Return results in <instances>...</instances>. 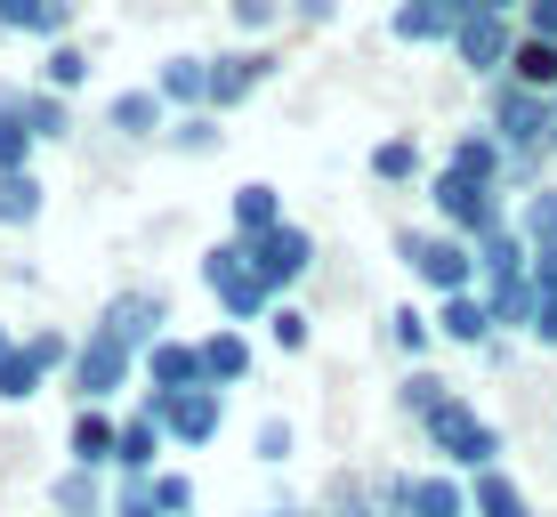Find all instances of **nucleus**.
Returning <instances> with one entry per match:
<instances>
[{
	"label": "nucleus",
	"mask_w": 557,
	"mask_h": 517,
	"mask_svg": "<svg viewBox=\"0 0 557 517\" xmlns=\"http://www.w3.org/2000/svg\"><path fill=\"white\" fill-rule=\"evenodd\" d=\"M202 292L219 299V316L235 323V332H251V323H267V316L283 308V299L259 283L251 243H210V251H202Z\"/></svg>",
	"instance_id": "obj_1"
},
{
	"label": "nucleus",
	"mask_w": 557,
	"mask_h": 517,
	"mask_svg": "<svg viewBox=\"0 0 557 517\" xmlns=\"http://www.w3.org/2000/svg\"><path fill=\"white\" fill-rule=\"evenodd\" d=\"M420 436H429L436 469H453V477H485V469H502V453H509V445H502V429H493V420L476 413L469 396H453V405L436 413Z\"/></svg>",
	"instance_id": "obj_2"
},
{
	"label": "nucleus",
	"mask_w": 557,
	"mask_h": 517,
	"mask_svg": "<svg viewBox=\"0 0 557 517\" xmlns=\"http://www.w3.org/2000/svg\"><path fill=\"white\" fill-rule=\"evenodd\" d=\"M396 259H405L412 283H429L436 299L476 292V243L445 235V226H405V235H396Z\"/></svg>",
	"instance_id": "obj_3"
},
{
	"label": "nucleus",
	"mask_w": 557,
	"mask_h": 517,
	"mask_svg": "<svg viewBox=\"0 0 557 517\" xmlns=\"http://www.w3.org/2000/svg\"><path fill=\"white\" fill-rule=\"evenodd\" d=\"M429 202H436V226L460 235V243H485V235H502V226H509L502 186H476V179H460V170H436V179H429Z\"/></svg>",
	"instance_id": "obj_4"
},
{
	"label": "nucleus",
	"mask_w": 557,
	"mask_h": 517,
	"mask_svg": "<svg viewBox=\"0 0 557 517\" xmlns=\"http://www.w3.org/2000/svg\"><path fill=\"white\" fill-rule=\"evenodd\" d=\"M138 405L162 420L170 453H202V445H219V436H226V396H219V389H178V396L138 389Z\"/></svg>",
	"instance_id": "obj_5"
},
{
	"label": "nucleus",
	"mask_w": 557,
	"mask_h": 517,
	"mask_svg": "<svg viewBox=\"0 0 557 517\" xmlns=\"http://www.w3.org/2000/svg\"><path fill=\"white\" fill-rule=\"evenodd\" d=\"M380 485V517H469V477L453 469H388Z\"/></svg>",
	"instance_id": "obj_6"
},
{
	"label": "nucleus",
	"mask_w": 557,
	"mask_h": 517,
	"mask_svg": "<svg viewBox=\"0 0 557 517\" xmlns=\"http://www.w3.org/2000/svg\"><path fill=\"white\" fill-rule=\"evenodd\" d=\"M65 389L82 396V405H113L122 389H138V348H122L113 332H98V323H89V332H82V348H73Z\"/></svg>",
	"instance_id": "obj_7"
},
{
	"label": "nucleus",
	"mask_w": 557,
	"mask_h": 517,
	"mask_svg": "<svg viewBox=\"0 0 557 517\" xmlns=\"http://www.w3.org/2000/svg\"><path fill=\"white\" fill-rule=\"evenodd\" d=\"M542 122H549V98L502 73V82H493V106H485V130L509 146V155H542ZM542 162H549V155H542Z\"/></svg>",
	"instance_id": "obj_8"
},
{
	"label": "nucleus",
	"mask_w": 557,
	"mask_h": 517,
	"mask_svg": "<svg viewBox=\"0 0 557 517\" xmlns=\"http://www.w3.org/2000/svg\"><path fill=\"white\" fill-rule=\"evenodd\" d=\"M235 243H243V235H235ZM251 267H259V283H267L275 299H283V292H299V283L315 275V235L283 219L275 235H259V243H251Z\"/></svg>",
	"instance_id": "obj_9"
},
{
	"label": "nucleus",
	"mask_w": 557,
	"mask_h": 517,
	"mask_svg": "<svg viewBox=\"0 0 557 517\" xmlns=\"http://www.w3.org/2000/svg\"><path fill=\"white\" fill-rule=\"evenodd\" d=\"M98 332H113L122 348H138V356H146L153 340L170 332V299H162V292H113L106 308H98Z\"/></svg>",
	"instance_id": "obj_10"
},
{
	"label": "nucleus",
	"mask_w": 557,
	"mask_h": 517,
	"mask_svg": "<svg viewBox=\"0 0 557 517\" xmlns=\"http://www.w3.org/2000/svg\"><path fill=\"white\" fill-rule=\"evenodd\" d=\"M138 389H162V396H178V389H202V340H186V332H162L153 348L138 356Z\"/></svg>",
	"instance_id": "obj_11"
},
{
	"label": "nucleus",
	"mask_w": 557,
	"mask_h": 517,
	"mask_svg": "<svg viewBox=\"0 0 557 517\" xmlns=\"http://www.w3.org/2000/svg\"><path fill=\"white\" fill-rule=\"evenodd\" d=\"M153 469H170V436H162V420H153L146 405H129L122 413V445H113V477L146 485Z\"/></svg>",
	"instance_id": "obj_12"
},
{
	"label": "nucleus",
	"mask_w": 557,
	"mask_h": 517,
	"mask_svg": "<svg viewBox=\"0 0 557 517\" xmlns=\"http://www.w3.org/2000/svg\"><path fill=\"white\" fill-rule=\"evenodd\" d=\"M509 49H517L509 16H460V25H453V57L469 73H485V82H502V73H509Z\"/></svg>",
	"instance_id": "obj_13"
},
{
	"label": "nucleus",
	"mask_w": 557,
	"mask_h": 517,
	"mask_svg": "<svg viewBox=\"0 0 557 517\" xmlns=\"http://www.w3.org/2000/svg\"><path fill=\"white\" fill-rule=\"evenodd\" d=\"M113 445H122V413L113 405H82L73 413V429H65V461L73 469H106L113 477Z\"/></svg>",
	"instance_id": "obj_14"
},
{
	"label": "nucleus",
	"mask_w": 557,
	"mask_h": 517,
	"mask_svg": "<svg viewBox=\"0 0 557 517\" xmlns=\"http://www.w3.org/2000/svg\"><path fill=\"white\" fill-rule=\"evenodd\" d=\"M436 340H453V348H493L502 340V323H493L485 308V292H453V299H436Z\"/></svg>",
	"instance_id": "obj_15"
},
{
	"label": "nucleus",
	"mask_w": 557,
	"mask_h": 517,
	"mask_svg": "<svg viewBox=\"0 0 557 517\" xmlns=\"http://www.w3.org/2000/svg\"><path fill=\"white\" fill-rule=\"evenodd\" d=\"M275 73V57L267 49H235V57H210V113H235L251 89Z\"/></svg>",
	"instance_id": "obj_16"
},
{
	"label": "nucleus",
	"mask_w": 557,
	"mask_h": 517,
	"mask_svg": "<svg viewBox=\"0 0 557 517\" xmlns=\"http://www.w3.org/2000/svg\"><path fill=\"white\" fill-rule=\"evenodd\" d=\"M113 509V477L106 469H57L49 477V517H106Z\"/></svg>",
	"instance_id": "obj_17"
},
{
	"label": "nucleus",
	"mask_w": 557,
	"mask_h": 517,
	"mask_svg": "<svg viewBox=\"0 0 557 517\" xmlns=\"http://www.w3.org/2000/svg\"><path fill=\"white\" fill-rule=\"evenodd\" d=\"M153 98L178 113H210V57H162L153 65Z\"/></svg>",
	"instance_id": "obj_18"
},
{
	"label": "nucleus",
	"mask_w": 557,
	"mask_h": 517,
	"mask_svg": "<svg viewBox=\"0 0 557 517\" xmlns=\"http://www.w3.org/2000/svg\"><path fill=\"white\" fill-rule=\"evenodd\" d=\"M251 380V332H235V323H219V332L202 340V389H243Z\"/></svg>",
	"instance_id": "obj_19"
},
{
	"label": "nucleus",
	"mask_w": 557,
	"mask_h": 517,
	"mask_svg": "<svg viewBox=\"0 0 557 517\" xmlns=\"http://www.w3.org/2000/svg\"><path fill=\"white\" fill-rule=\"evenodd\" d=\"M445 170H460V179H476V186H509V146L493 138V130H469V138L445 146Z\"/></svg>",
	"instance_id": "obj_20"
},
{
	"label": "nucleus",
	"mask_w": 557,
	"mask_h": 517,
	"mask_svg": "<svg viewBox=\"0 0 557 517\" xmlns=\"http://www.w3.org/2000/svg\"><path fill=\"white\" fill-rule=\"evenodd\" d=\"M517 275H533V243L517 235V226L476 243V292H485V283H517Z\"/></svg>",
	"instance_id": "obj_21"
},
{
	"label": "nucleus",
	"mask_w": 557,
	"mask_h": 517,
	"mask_svg": "<svg viewBox=\"0 0 557 517\" xmlns=\"http://www.w3.org/2000/svg\"><path fill=\"white\" fill-rule=\"evenodd\" d=\"M226 219H235L243 243H259V235H275V226H283V195H275L267 179H251V186H235V195H226Z\"/></svg>",
	"instance_id": "obj_22"
},
{
	"label": "nucleus",
	"mask_w": 557,
	"mask_h": 517,
	"mask_svg": "<svg viewBox=\"0 0 557 517\" xmlns=\"http://www.w3.org/2000/svg\"><path fill=\"white\" fill-rule=\"evenodd\" d=\"M453 25H460V16L445 9V0H396V41H405V49H429V41H445L453 49Z\"/></svg>",
	"instance_id": "obj_23"
},
{
	"label": "nucleus",
	"mask_w": 557,
	"mask_h": 517,
	"mask_svg": "<svg viewBox=\"0 0 557 517\" xmlns=\"http://www.w3.org/2000/svg\"><path fill=\"white\" fill-rule=\"evenodd\" d=\"M445 405H453V380H445V372H429V364H412V372L396 380V413H405L412 429H429V420L445 413Z\"/></svg>",
	"instance_id": "obj_24"
},
{
	"label": "nucleus",
	"mask_w": 557,
	"mask_h": 517,
	"mask_svg": "<svg viewBox=\"0 0 557 517\" xmlns=\"http://www.w3.org/2000/svg\"><path fill=\"white\" fill-rule=\"evenodd\" d=\"M73 0H0V33H33V41H65Z\"/></svg>",
	"instance_id": "obj_25"
},
{
	"label": "nucleus",
	"mask_w": 557,
	"mask_h": 517,
	"mask_svg": "<svg viewBox=\"0 0 557 517\" xmlns=\"http://www.w3.org/2000/svg\"><path fill=\"white\" fill-rule=\"evenodd\" d=\"M469 517H533V502L509 469H485V477H469Z\"/></svg>",
	"instance_id": "obj_26"
},
{
	"label": "nucleus",
	"mask_w": 557,
	"mask_h": 517,
	"mask_svg": "<svg viewBox=\"0 0 557 517\" xmlns=\"http://www.w3.org/2000/svg\"><path fill=\"white\" fill-rule=\"evenodd\" d=\"M146 502H153V517H195L202 509V485H195V469L170 461V469L146 477Z\"/></svg>",
	"instance_id": "obj_27"
},
{
	"label": "nucleus",
	"mask_w": 557,
	"mask_h": 517,
	"mask_svg": "<svg viewBox=\"0 0 557 517\" xmlns=\"http://www.w3.org/2000/svg\"><path fill=\"white\" fill-rule=\"evenodd\" d=\"M49 389V364L25 348V340H16L9 356H0V405H33V396Z\"/></svg>",
	"instance_id": "obj_28"
},
{
	"label": "nucleus",
	"mask_w": 557,
	"mask_h": 517,
	"mask_svg": "<svg viewBox=\"0 0 557 517\" xmlns=\"http://www.w3.org/2000/svg\"><path fill=\"white\" fill-rule=\"evenodd\" d=\"M485 308L502 332H533V308H542V292H533V275H517V283H485Z\"/></svg>",
	"instance_id": "obj_29"
},
{
	"label": "nucleus",
	"mask_w": 557,
	"mask_h": 517,
	"mask_svg": "<svg viewBox=\"0 0 557 517\" xmlns=\"http://www.w3.org/2000/svg\"><path fill=\"white\" fill-rule=\"evenodd\" d=\"M509 82H525V89H542V98H557V41H525V33H517Z\"/></svg>",
	"instance_id": "obj_30"
},
{
	"label": "nucleus",
	"mask_w": 557,
	"mask_h": 517,
	"mask_svg": "<svg viewBox=\"0 0 557 517\" xmlns=\"http://www.w3.org/2000/svg\"><path fill=\"white\" fill-rule=\"evenodd\" d=\"M162 113H170V106L153 98V89H122V98L106 106V122L122 130V138H153V130H162Z\"/></svg>",
	"instance_id": "obj_31"
},
{
	"label": "nucleus",
	"mask_w": 557,
	"mask_h": 517,
	"mask_svg": "<svg viewBox=\"0 0 557 517\" xmlns=\"http://www.w3.org/2000/svg\"><path fill=\"white\" fill-rule=\"evenodd\" d=\"M16 113H25V130H33L41 146L73 138V106H65V98H49V89H25V98H16Z\"/></svg>",
	"instance_id": "obj_32"
},
{
	"label": "nucleus",
	"mask_w": 557,
	"mask_h": 517,
	"mask_svg": "<svg viewBox=\"0 0 557 517\" xmlns=\"http://www.w3.org/2000/svg\"><path fill=\"white\" fill-rule=\"evenodd\" d=\"M323 517H380V485H372V477H332V485H323V502H315Z\"/></svg>",
	"instance_id": "obj_33"
},
{
	"label": "nucleus",
	"mask_w": 557,
	"mask_h": 517,
	"mask_svg": "<svg viewBox=\"0 0 557 517\" xmlns=\"http://www.w3.org/2000/svg\"><path fill=\"white\" fill-rule=\"evenodd\" d=\"M41 202H49V186L33 179V170H9V179H0V226H33Z\"/></svg>",
	"instance_id": "obj_34"
},
{
	"label": "nucleus",
	"mask_w": 557,
	"mask_h": 517,
	"mask_svg": "<svg viewBox=\"0 0 557 517\" xmlns=\"http://www.w3.org/2000/svg\"><path fill=\"white\" fill-rule=\"evenodd\" d=\"M517 235L533 243V251H557V186H533L525 210H517Z\"/></svg>",
	"instance_id": "obj_35"
},
{
	"label": "nucleus",
	"mask_w": 557,
	"mask_h": 517,
	"mask_svg": "<svg viewBox=\"0 0 557 517\" xmlns=\"http://www.w3.org/2000/svg\"><path fill=\"white\" fill-rule=\"evenodd\" d=\"M82 82H89V57L73 49V41H49V57H41V89H49V98H73Z\"/></svg>",
	"instance_id": "obj_36"
},
{
	"label": "nucleus",
	"mask_w": 557,
	"mask_h": 517,
	"mask_svg": "<svg viewBox=\"0 0 557 517\" xmlns=\"http://www.w3.org/2000/svg\"><path fill=\"white\" fill-rule=\"evenodd\" d=\"M388 348L405 356V364H420V356L436 348V323L420 316V308H388Z\"/></svg>",
	"instance_id": "obj_37"
},
{
	"label": "nucleus",
	"mask_w": 557,
	"mask_h": 517,
	"mask_svg": "<svg viewBox=\"0 0 557 517\" xmlns=\"http://www.w3.org/2000/svg\"><path fill=\"white\" fill-rule=\"evenodd\" d=\"M372 179H380V186H412V179H420V146H412V138H380V146H372Z\"/></svg>",
	"instance_id": "obj_38"
},
{
	"label": "nucleus",
	"mask_w": 557,
	"mask_h": 517,
	"mask_svg": "<svg viewBox=\"0 0 557 517\" xmlns=\"http://www.w3.org/2000/svg\"><path fill=\"white\" fill-rule=\"evenodd\" d=\"M292 453H299V429H292V420H283V413H267L259 429H251V461L283 469V461H292Z\"/></svg>",
	"instance_id": "obj_39"
},
{
	"label": "nucleus",
	"mask_w": 557,
	"mask_h": 517,
	"mask_svg": "<svg viewBox=\"0 0 557 517\" xmlns=\"http://www.w3.org/2000/svg\"><path fill=\"white\" fill-rule=\"evenodd\" d=\"M162 138L178 146V155H219V138H226V130H219V113H178V122H170Z\"/></svg>",
	"instance_id": "obj_40"
},
{
	"label": "nucleus",
	"mask_w": 557,
	"mask_h": 517,
	"mask_svg": "<svg viewBox=\"0 0 557 517\" xmlns=\"http://www.w3.org/2000/svg\"><path fill=\"white\" fill-rule=\"evenodd\" d=\"M33 146H41V138H33V130H25V113H0V179H9V170H33Z\"/></svg>",
	"instance_id": "obj_41"
},
{
	"label": "nucleus",
	"mask_w": 557,
	"mask_h": 517,
	"mask_svg": "<svg viewBox=\"0 0 557 517\" xmlns=\"http://www.w3.org/2000/svg\"><path fill=\"white\" fill-rule=\"evenodd\" d=\"M267 332H275V348H283V356H299L307 340H315V316H307V308H292V299H283V308L267 316Z\"/></svg>",
	"instance_id": "obj_42"
},
{
	"label": "nucleus",
	"mask_w": 557,
	"mask_h": 517,
	"mask_svg": "<svg viewBox=\"0 0 557 517\" xmlns=\"http://www.w3.org/2000/svg\"><path fill=\"white\" fill-rule=\"evenodd\" d=\"M25 348L49 364V380H65V372H73V348H82V340H73V332H25Z\"/></svg>",
	"instance_id": "obj_43"
},
{
	"label": "nucleus",
	"mask_w": 557,
	"mask_h": 517,
	"mask_svg": "<svg viewBox=\"0 0 557 517\" xmlns=\"http://www.w3.org/2000/svg\"><path fill=\"white\" fill-rule=\"evenodd\" d=\"M226 16H235V33H267L283 16V0H226Z\"/></svg>",
	"instance_id": "obj_44"
},
{
	"label": "nucleus",
	"mask_w": 557,
	"mask_h": 517,
	"mask_svg": "<svg viewBox=\"0 0 557 517\" xmlns=\"http://www.w3.org/2000/svg\"><path fill=\"white\" fill-rule=\"evenodd\" d=\"M106 517H153L146 485H129V477H113V509H106Z\"/></svg>",
	"instance_id": "obj_45"
},
{
	"label": "nucleus",
	"mask_w": 557,
	"mask_h": 517,
	"mask_svg": "<svg viewBox=\"0 0 557 517\" xmlns=\"http://www.w3.org/2000/svg\"><path fill=\"white\" fill-rule=\"evenodd\" d=\"M525 41H557V0H525Z\"/></svg>",
	"instance_id": "obj_46"
},
{
	"label": "nucleus",
	"mask_w": 557,
	"mask_h": 517,
	"mask_svg": "<svg viewBox=\"0 0 557 517\" xmlns=\"http://www.w3.org/2000/svg\"><path fill=\"white\" fill-rule=\"evenodd\" d=\"M525 340H542V348H557V299L542 292V308H533V332Z\"/></svg>",
	"instance_id": "obj_47"
},
{
	"label": "nucleus",
	"mask_w": 557,
	"mask_h": 517,
	"mask_svg": "<svg viewBox=\"0 0 557 517\" xmlns=\"http://www.w3.org/2000/svg\"><path fill=\"white\" fill-rule=\"evenodd\" d=\"M292 16H299V25H332L339 0H292Z\"/></svg>",
	"instance_id": "obj_48"
},
{
	"label": "nucleus",
	"mask_w": 557,
	"mask_h": 517,
	"mask_svg": "<svg viewBox=\"0 0 557 517\" xmlns=\"http://www.w3.org/2000/svg\"><path fill=\"white\" fill-rule=\"evenodd\" d=\"M476 16H525V0H476Z\"/></svg>",
	"instance_id": "obj_49"
},
{
	"label": "nucleus",
	"mask_w": 557,
	"mask_h": 517,
	"mask_svg": "<svg viewBox=\"0 0 557 517\" xmlns=\"http://www.w3.org/2000/svg\"><path fill=\"white\" fill-rule=\"evenodd\" d=\"M259 517H323L315 502H275V509H259Z\"/></svg>",
	"instance_id": "obj_50"
},
{
	"label": "nucleus",
	"mask_w": 557,
	"mask_h": 517,
	"mask_svg": "<svg viewBox=\"0 0 557 517\" xmlns=\"http://www.w3.org/2000/svg\"><path fill=\"white\" fill-rule=\"evenodd\" d=\"M542 155H557V98H549V122H542Z\"/></svg>",
	"instance_id": "obj_51"
},
{
	"label": "nucleus",
	"mask_w": 557,
	"mask_h": 517,
	"mask_svg": "<svg viewBox=\"0 0 557 517\" xmlns=\"http://www.w3.org/2000/svg\"><path fill=\"white\" fill-rule=\"evenodd\" d=\"M445 9H453V16H476V0H445Z\"/></svg>",
	"instance_id": "obj_52"
},
{
	"label": "nucleus",
	"mask_w": 557,
	"mask_h": 517,
	"mask_svg": "<svg viewBox=\"0 0 557 517\" xmlns=\"http://www.w3.org/2000/svg\"><path fill=\"white\" fill-rule=\"evenodd\" d=\"M9 348H16V332H9V323H0V356H9Z\"/></svg>",
	"instance_id": "obj_53"
}]
</instances>
